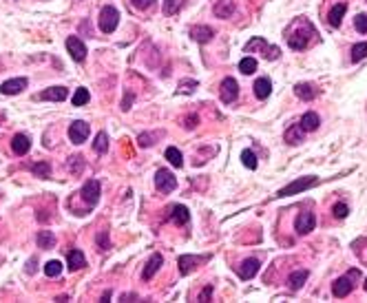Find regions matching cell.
<instances>
[{"mask_svg": "<svg viewBox=\"0 0 367 303\" xmlns=\"http://www.w3.org/2000/svg\"><path fill=\"white\" fill-rule=\"evenodd\" d=\"M310 36H314V29H312L310 22H305V20H297L295 27H292V31H288V44L292 49L301 51L305 46L310 44Z\"/></svg>", "mask_w": 367, "mask_h": 303, "instance_id": "obj_1", "label": "cell"}, {"mask_svg": "<svg viewBox=\"0 0 367 303\" xmlns=\"http://www.w3.org/2000/svg\"><path fill=\"white\" fill-rule=\"evenodd\" d=\"M97 22H100V29H102L104 33H113V31H115V27H117V22H119V11L115 9V7L106 5L104 9L100 11Z\"/></svg>", "mask_w": 367, "mask_h": 303, "instance_id": "obj_2", "label": "cell"}, {"mask_svg": "<svg viewBox=\"0 0 367 303\" xmlns=\"http://www.w3.org/2000/svg\"><path fill=\"white\" fill-rule=\"evenodd\" d=\"M316 184H319V179H316V177H299V179L292 181V184H288L285 188H281V191L277 193V197H288V195L303 193V191H308V188L316 186Z\"/></svg>", "mask_w": 367, "mask_h": 303, "instance_id": "obj_3", "label": "cell"}, {"mask_svg": "<svg viewBox=\"0 0 367 303\" xmlns=\"http://www.w3.org/2000/svg\"><path fill=\"white\" fill-rule=\"evenodd\" d=\"M356 270H352L350 274H345V277H338L334 284H332V294L338 299H343V297H348V294L354 290V279H356Z\"/></svg>", "mask_w": 367, "mask_h": 303, "instance_id": "obj_4", "label": "cell"}, {"mask_svg": "<svg viewBox=\"0 0 367 303\" xmlns=\"http://www.w3.org/2000/svg\"><path fill=\"white\" fill-rule=\"evenodd\" d=\"M155 186H157L159 193H173L177 188V179H175V175L173 173L162 168V171L155 173Z\"/></svg>", "mask_w": 367, "mask_h": 303, "instance_id": "obj_5", "label": "cell"}, {"mask_svg": "<svg viewBox=\"0 0 367 303\" xmlns=\"http://www.w3.org/2000/svg\"><path fill=\"white\" fill-rule=\"evenodd\" d=\"M314 226H316V217H314V213H310V211H303V213H299V217L295 221V230L299 235H308L314 230Z\"/></svg>", "mask_w": 367, "mask_h": 303, "instance_id": "obj_6", "label": "cell"}, {"mask_svg": "<svg viewBox=\"0 0 367 303\" xmlns=\"http://www.w3.org/2000/svg\"><path fill=\"white\" fill-rule=\"evenodd\" d=\"M219 93H222V100H224L226 104L235 102L237 96H239V84H237V80H235V78H224L222 86H219Z\"/></svg>", "mask_w": 367, "mask_h": 303, "instance_id": "obj_7", "label": "cell"}, {"mask_svg": "<svg viewBox=\"0 0 367 303\" xmlns=\"http://www.w3.org/2000/svg\"><path fill=\"white\" fill-rule=\"evenodd\" d=\"M252 49H263V56L268 60H277L281 56V51H279V46H268L265 44L263 38H252L248 44H246V51H252Z\"/></svg>", "mask_w": 367, "mask_h": 303, "instance_id": "obj_8", "label": "cell"}, {"mask_svg": "<svg viewBox=\"0 0 367 303\" xmlns=\"http://www.w3.org/2000/svg\"><path fill=\"white\" fill-rule=\"evenodd\" d=\"M80 195H82V199H84L89 206H95L97 201H100V181H97V179H89V181H86V184L82 186Z\"/></svg>", "mask_w": 367, "mask_h": 303, "instance_id": "obj_9", "label": "cell"}, {"mask_svg": "<svg viewBox=\"0 0 367 303\" xmlns=\"http://www.w3.org/2000/svg\"><path fill=\"white\" fill-rule=\"evenodd\" d=\"M86 137H89V124L86 122L78 120V122H73L69 126V139L73 144H82V142H86Z\"/></svg>", "mask_w": 367, "mask_h": 303, "instance_id": "obj_10", "label": "cell"}, {"mask_svg": "<svg viewBox=\"0 0 367 303\" xmlns=\"http://www.w3.org/2000/svg\"><path fill=\"white\" fill-rule=\"evenodd\" d=\"M66 49H69L71 58L76 60V62H82V60L86 58V46H84V42L78 36H69V38H66Z\"/></svg>", "mask_w": 367, "mask_h": 303, "instance_id": "obj_11", "label": "cell"}, {"mask_svg": "<svg viewBox=\"0 0 367 303\" xmlns=\"http://www.w3.org/2000/svg\"><path fill=\"white\" fill-rule=\"evenodd\" d=\"M22 89H27V78H13V80H7V82L0 86V91L5 96H18Z\"/></svg>", "mask_w": 367, "mask_h": 303, "instance_id": "obj_12", "label": "cell"}, {"mask_svg": "<svg viewBox=\"0 0 367 303\" xmlns=\"http://www.w3.org/2000/svg\"><path fill=\"white\" fill-rule=\"evenodd\" d=\"M38 98L40 100H51V102H62V100L69 98V89H64V86H51V89L40 93Z\"/></svg>", "mask_w": 367, "mask_h": 303, "instance_id": "obj_13", "label": "cell"}, {"mask_svg": "<svg viewBox=\"0 0 367 303\" xmlns=\"http://www.w3.org/2000/svg\"><path fill=\"white\" fill-rule=\"evenodd\" d=\"M345 11H348V3H338V5H334V7L330 9V13H328V22L334 27V29H338V27H341Z\"/></svg>", "mask_w": 367, "mask_h": 303, "instance_id": "obj_14", "label": "cell"}, {"mask_svg": "<svg viewBox=\"0 0 367 303\" xmlns=\"http://www.w3.org/2000/svg\"><path fill=\"white\" fill-rule=\"evenodd\" d=\"M319 124H321V118H319L314 111H308V113H305V115L301 118V122H299V126H301V131H303V133L316 131V129H319Z\"/></svg>", "mask_w": 367, "mask_h": 303, "instance_id": "obj_15", "label": "cell"}, {"mask_svg": "<svg viewBox=\"0 0 367 303\" xmlns=\"http://www.w3.org/2000/svg\"><path fill=\"white\" fill-rule=\"evenodd\" d=\"M11 149H13V153H16V155L29 153V149H31V139H29V135H25V133H18V135L11 139Z\"/></svg>", "mask_w": 367, "mask_h": 303, "instance_id": "obj_16", "label": "cell"}, {"mask_svg": "<svg viewBox=\"0 0 367 303\" xmlns=\"http://www.w3.org/2000/svg\"><path fill=\"white\" fill-rule=\"evenodd\" d=\"M239 277L241 279H252L259 272V261L257 259H246L241 266H239Z\"/></svg>", "mask_w": 367, "mask_h": 303, "instance_id": "obj_17", "label": "cell"}, {"mask_svg": "<svg viewBox=\"0 0 367 303\" xmlns=\"http://www.w3.org/2000/svg\"><path fill=\"white\" fill-rule=\"evenodd\" d=\"M66 264H69V270H82V268L86 266V257H84V252L82 250H71L69 252V257H66Z\"/></svg>", "mask_w": 367, "mask_h": 303, "instance_id": "obj_18", "label": "cell"}, {"mask_svg": "<svg viewBox=\"0 0 367 303\" xmlns=\"http://www.w3.org/2000/svg\"><path fill=\"white\" fill-rule=\"evenodd\" d=\"M162 264H164V259H162V254H153V257H151V261H149V264H146V266H144V272H142V279H144V281H149V279L153 277V274H155V272L159 270V268H162Z\"/></svg>", "mask_w": 367, "mask_h": 303, "instance_id": "obj_19", "label": "cell"}, {"mask_svg": "<svg viewBox=\"0 0 367 303\" xmlns=\"http://www.w3.org/2000/svg\"><path fill=\"white\" fill-rule=\"evenodd\" d=\"M270 93H272V82H270L268 78L255 80V96H257L259 100H268Z\"/></svg>", "mask_w": 367, "mask_h": 303, "instance_id": "obj_20", "label": "cell"}, {"mask_svg": "<svg viewBox=\"0 0 367 303\" xmlns=\"http://www.w3.org/2000/svg\"><path fill=\"white\" fill-rule=\"evenodd\" d=\"M190 36H192V40H197V42L206 44V42H210V40H212L215 31H212L210 27H192V29H190Z\"/></svg>", "mask_w": 367, "mask_h": 303, "instance_id": "obj_21", "label": "cell"}, {"mask_svg": "<svg viewBox=\"0 0 367 303\" xmlns=\"http://www.w3.org/2000/svg\"><path fill=\"white\" fill-rule=\"evenodd\" d=\"M305 281H308V270H297V272H292V274H290L288 288H290V290H301Z\"/></svg>", "mask_w": 367, "mask_h": 303, "instance_id": "obj_22", "label": "cell"}, {"mask_svg": "<svg viewBox=\"0 0 367 303\" xmlns=\"http://www.w3.org/2000/svg\"><path fill=\"white\" fill-rule=\"evenodd\" d=\"M206 259H208V257L202 259V257H190V254H184V257L179 259V272H182V274H188L192 268H195V264H199V261H206Z\"/></svg>", "mask_w": 367, "mask_h": 303, "instance_id": "obj_23", "label": "cell"}, {"mask_svg": "<svg viewBox=\"0 0 367 303\" xmlns=\"http://www.w3.org/2000/svg\"><path fill=\"white\" fill-rule=\"evenodd\" d=\"M170 219L175 221L177 226H184V224H188V219H190V213H188V208H186V206H175V208H173V213H170Z\"/></svg>", "mask_w": 367, "mask_h": 303, "instance_id": "obj_24", "label": "cell"}, {"mask_svg": "<svg viewBox=\"0 0 367 303\" xmlns=\"http://www.w3.org/2000/svg\"><path fill=\"white\" fill-rule=\"evenodd\" d=\"M215 13L219 18H230L232 13H235V3H232V0H219L215 5Z\"/></svg>", "mask_w": 367, "mask_h": 303, "instance_id": "obj_25", "label": "cell"}, {"mask_svg": "<svg viewBox=\"0 0 367 303\" xmlns=\"http://www.w3.org/2000/svg\"><path fill=\"white\" fill-rule=\"evenodd\" d=\"M285 142L288 144H301L303 142V131H301V126H290L288 131H285Z\"/></svg>", "mask_w": 367, "mask_h": 303, "instance_id": "obj_26", "label": "cell"}, {"mask_svg": "<svg viewBox=\"0 0 367 303\" xmlns=\"http://www.w3.org/2000/svg\"><path fill=\"white\" fill-rule=\"evenodd\" d=\"M166 159H168L175 168L184 166V157H182V153H179V149H175V146H168V149H166Z\"/></svg>", "mask_w": 367, "mask_h": 303, "instance_id": "obj_27", "label": "cell"}, {"mask_svg": "<svg viewBox=\"0 0 367 303\" xmlns=\"http://www.w3.org/2000/svg\"><path fill=\"white\" fill-rule=\"evenodd\" d=\"M295 93H297V98H301V100H314V89H312V84H305V82H301V84H297L295 86Z\"/></svg>", "mask_w": 367, "mask_h": 303, "instance_id": "obj_28", "label": "cell"}, {"mask_svg": "<svg viewBox=\"0 0 367 303\" xmlns=\"http://www.w3.org/2000/svg\"><path fill=\"white\" fill-rule=\"evenodd\" d=\"M31 171L36 177H42V179H49L51 177V166L46 164V161H38V164L31 166Z\"/></svg>", "mask_w": 367, "mask_h": 303, "instance_id": "obj_29", "label": "cell"}, {"mask_svg": "<svg viewBox=\"0 0 367 303\" xmlns=\"http://www.w3.org/2000/svg\"><path fill=\"white\" fill-rule=\"evenodd\" d=\"M239 71L246 73V76H252V73L257 71V60L250 58V56H246L241 62H239Z\"/></svg>", "mask_w": 367, "mask_h": 303, "instance_id": "obj_30", "label": "cell"}, {"mask_svg": "<svg viewBox=\"0 0 367 303\" xmlns=\"http://www.w3.org/2000/svg\"><path fill=\"white\" fill-rule=\"evenodd\" d=\"M241 161H243V166L246 168H250V171H255L257 168V155H255V151L252 149H246V151H241Z\"/></svg>", "mask_w": 367, "mask_h": 303, "instance_id": "obj_31", "label": "cell"}, {"mask_svg": "<svg viewBox=\"0 0 367 303\" xmlns=\"http://www.w3.org/2000/svg\"><path fill=\"white\" fill-rule=\"evenodd\" d=\"M38 246L44 248V250H49V248L56 246V237H53L49 230H42V232L38 235Z\"/></svg>", "mask_w": 367, "mask_h": 303, "instance_id": "obj_32", "label": "cell"}, {"mask_svg": "<svg viewBox=\"0 0 367 303\" xmlns=\"http://www.w3.org/2000/svg\"><path fill=\"white\" fill-rule=\"evenodd\" d=\"M89 100H91V96L84 86H80V89L73 93V106H84V104H89Z\"/></svg>", "mask_w": 367, "mask_h": 303, "instance_id": "obj_33", "label": "cell"}, {"mask_svg": "<svg viewBox=\"0 0 367 303\" xmlns=\"http://www.w3.org/2000/svg\"><path fill=\"white\" fill-rule=\"evenodd\" d=\"M62 272V264H60L58 259H51L44 264V274L46 277H58V274Z\"/></svg>", "mask_w": 367, "mask_h": 303, "instance_id": "obj_34", "label": "cell"}, {"mask_svg": "<svg viewBox=\"0 0 367 303\" xmlns=\"http://www.w3.org/2000/svg\"><path fill=\"white\" fill-rule=\"evenodd\" d=\"M363 58H367V42H358L352 46V62H361Z\"/></svg>", "mask_w": 367, "mask_h": 303, "instance_id": "obj_35", "label": "cell"}, {"mask_svg": "<svg viewBox=\"0 0 367 303\" xmlns=\"http://www.w3.org/2000/svg\"><path fill=\"white\" fill-rule=\"evenodd\" d=\"M93 149H95L97 153H106V151H109V135H106L104 131L97 133L95 142H93Z\"/></svg>", "mask_w": 367, "mask_h": 303, "instance_id": "obj_36", "label": "cell"}, {"mask_svg": "<svg viewBox=\"0 0 367 303\" xmlns=\"http://www.w3.org/2000/svg\"><path fill=\"white\" fill-rule=\"evenodd\" d=\"M182 5H184V0H166L164 3V13L166 16H175V13L182 9Z\"/></svg>", "mask_w": 367, "mask_h": 303, "instance_id": "obj_37", "label": "cell"}, {"mask_svg": "<svg viewBox=\"0 0 367 303\" xmlns=\"http://www.w3.org/2000/svg\"><path fill=\"white\" fill-rule=\"evenodd\" d=\"M354 27H356V31L367 33V13H358L354 18Z\"/></svg>", "mask_w": 367, "mask_h": 303, "instance_id": "obj_38", "label": "cell"}, {"mask_svg": "<svg viewBox=\"0 0 367 303\" xmlns=\"http://www.w3.org/2000/svg\"><path fill=\"white\" fill-rule=\"evenodd\" d=\"M348 213H350V208H348V204H343V201H338V204L334 206V217L336 219H345L348 217Z\"/></svg>", "mask_w": 367, "mask_h": 303, "instance_id": "obj_39", "label": "cell"}, {"mask_svg": "<svg viewBox=\"0 0 367 303\" xmlns=\"http://www.w3.org/2000/svg\"><path fill=\"white\" fill-rule=\"evenodd\" d=\"M82 166L84 164H82V157H80V155H78V157H71V173L82 171Z\"/></svg>", "mask_w": 367, "mask_h": 303, "instance_id": "obj_40", "label": "cell"}, {"mask_svg": "<svg viewBox=\"0 0 367 303\" xmlns=\"http://www.w3.org/2000/svg\"><path fill=\"white\" fill-rule=\"evenodd\" d=\"M133 5L137 7V9H149V7H153V3H155V0H131Z\"/></svg>", "mask_w": 367, "mask_h": 303, "instance_id": "obj_41", "label": "cell"}, {"mask_svg": "<svg viewBox=\"0 0 367 303\" xmlns=\"http://www.w3.org/2000/svg\"><path fill=\"white\" fill-rule=\"evenodd\" d=\"M195 86H197V82L192 80V82H182V84H179V89L186 91V93H192V91H195Z\"/></svg>", "mask_w": 367, "mask_h": 303, "instance_id": "obj_42", "label": "cell"}, {"mask_svg": "<svg viewBox=\"0 0 367 303\" xmlns=\"http://www.w3.org/2000/svg\"><path fill=\"white\" fill-rule=\"evenodd\" d=\"M151 144H155L153 135H139V146H151Z\"/></svg>", "mask_w": 367, "mask_h": 303, "instance_id": "obj_43", "label": "cell"}, {"mask_svg": "<svg viewBox=\"0 0 367 303\" xmlns=\"http://www.w3.org/2000/svg\"><path fill=\"white\" fill-rule=\"evenodd\" d=\"M210 294H212V286H206V290L199 294V299H202V301H210Z\"/></svg>", "mask_w": 367, "mask_h": 303, "instance_id": "obj_44", "label": "cell"}, {"mask_svg": "<svg viewBox=\"0 0 367 303\" xmlns=\"http://www.w3.org/2000/svg\"><path fill=\"white\" fill-rule=\"evenodd\" d=\"M195 126H197V115H190L186 120V129H195Z\"/></svg>", "mask_w": 367, "mask_h": 303, "instance_id": "obj_45", "label": "cell"}, {"mask_svg": "<svg viewBox=\"0 0 367 303\" xmlns=\"http://www.w3.org/2000/svg\"><path fill=\"white\" fill-rule=\"evenodd\" d=\"M131 102H133V96H131V93H126V98H124V102H122V109L129 111V104H131Z\"/></svg>", "mask_w": 367, "mask_h": 303, "instance_id": "obj_46", "label": "cell"}, {"mask_svg": "<svg viewBox=\"0 0 367 303\" xmlns=\"http://www.w3.org/2000/svg\"><path fill=\"white\" fill-rule=\"evenodd\" d=\"M100 244H102V250H106V248H109V244H106V232H102V237H100Z\"/></svg>", "mask_w": 367, "mask_h": 303, "instance_id": "obj_47", "label": "cell"}, {"mask_svg": "<svg viewBox=\"0 0 367 303\" xmlns=\"http://www.w3.org/2000/svg\"><path fill=\"white\" fill-rule=\"evenodd\" d=\"M29 272H36V259L29 261Z\"/></svg>", "mask_w": 367, "mask_h": 303, "instance_id": "obj_48", "label": "cell"}, {"mask_svg": "<svg viewBox=\"0 0 367 303\" xmlns=\"http://www.w3.org/2000/svg\"><path fill=\"white\" fill-rule=\"evenodd\" d=\"M363 288H365V290H367V279H365V286H363Z\"/></svg>", "mask_w": 367, "mask_h": 303, "instance_id": "obj_49", "label": "cell"}]
</instances>
